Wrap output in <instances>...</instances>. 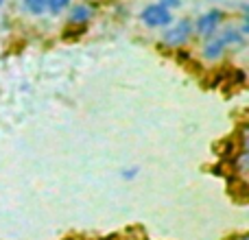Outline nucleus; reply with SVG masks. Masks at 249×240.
I'll return each instance as SVG.
<instances>
[{"label": "nucleus", "mask_w": 249, "mask_h": 240, "mask_svg": "<svg viewBox=\"0 0 249 240\" xmlns=\"http://www.w3.org/2000/svg\"><path fill=\"white\" fill-rule=\"evenodd\" d=\"M195 26L190 20H179L177 24H173L171 29L164 31L162 35V42L166 44L168 48H181L186 42L190 39V35H193Z\"/></svg>", "instance_id": "nucleus-1"}, {"label": "nucleus", "mask_w": 249, "mask_h": 240, "mask_svg": "<svg viewBox=\"0 0 249 240\" xmlns=\"http://www.w3.org/2000/svg\"><path fill=\"white\" fill-rule=\"evenodd\" d=\"M140 20L144 22L149 29H166V26H171L173 16H171V9L155 2V4L144 7V11L140 13Z\"/></svg>", "instance_id": "nucleus-2"}, {"label": "nucleus", "mask_w": 249, "mask_h": 240, "mask_svg": "<svg viewBox=\"0 0 249 240\" xmlns=\"http://www.w3.org/2000/svg\"><path fill=\"white\" fill-rule=\"evenodd\" d=\"M221 20H223V13L219 11V9H212V11L203 13L201 17L197 20V24H195V31H197V35H201V37H214L216 29H219Z\"/></svg>", "instance_id": "nucleus-3"}, {"label": "nucleus", "mask_w": 249, "mask_h": 240, "mask_svg": "<svg viewBox=\"0 0 249 240\" xmlns=\"http://www.w3.org/2000/svg\"><path fill=\"white\" fill-rule=\"evenodd\" d=\"M225 51H228V46L223 44V39L221 37H210L206 42V46H203V57H206L208 61H219L221 57H223Z\"/></svg>", "instance_id": "nucleus-4"}, {"label": "nucleus", "mask_w": 249, "mask_h": 240, "mask_svg": "<svg viewBox=\"0 0 249 240\" xmlns=\"http://www.w3.org/2000/svg\"><path fill=\"white\" fill-rule=\"evenodd\" d=\"M94 16V11H92V7H88V4H77V7L70 9V24H86L90 17Z\"/></svg>", "instance_id": "nucleus-5"}, {"label": "nucleus", "mask_w": 249, "mask_h": 240, "mask_svg": "<svg viewBox=\"0 0 249 240\" xmlns=\"http://www.w3.org/2000/svg\"><path fill=\"white\" fill-rule=\"evenodd\" d=\"M46 4H48V0H24V7L29 9L33 16H42V13L46 11Z\"/></svg>", "instance_id": "nucleus-6"}, {"label": "nucleus", "mask_w": 249, "mask_h": 240, "mask_svg": "<svg viewBox=\"0 0 249 240\" xmlns=\"http://www.w3.org/2000/svg\"><path fill=\"white\" fill-rule=\"evenodd\" d=\"M68 2H70V0H48L46 9L53 13V16H57V13H61L66 7H68Z\"/></svg>", "instance_id": "nucleus-7"}, {"label": "nucleus", "mask_w": 249, "mask_h": 240, "mask_svg": "<svg viewBox=\"0 0 249 240\" xmlns=\"http://www.w3.org/2000/svg\"><path fill=\"white\" fill-rule=\"evenodd\" d=\"M160 4L166 9H173V7H179V0H160Z\"/></svg>", "instance_id": "nucleus-8"}, {"label": "nucleus", "mask_w": 249, "mask_h": 240, "mask_svg": "<svg viewBox=\"0 0 249 240\" xmlns=\"http://www.w3.org/2000/svg\"><path fill=\"white\" fill-rule=\"evenodd\" d=\"M138 175V168H131V171H123V179H133Z\"/></svg>", "instance_id": "nucleus-9"}, {"label": "nucleus", "mask_w": 249, "mask_h": 240, "mask_svg": "<svg viewBox=\"0 0 249 240\" xmlns=\"http://www.w3.org/2000/svg\"><path fill=\"white\" fill-rule=\"evenodd\" d=\"M2 2H4V0H0V4H2Z\"/></svg>", "instance_id": "nucleus-10"}]
</instances>
